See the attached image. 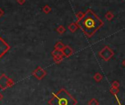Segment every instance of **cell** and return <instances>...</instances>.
Listing matches in <instances>:
<instances>
[{
	"label": "cell",
	"mask_w": 125,
	"mask_h": 105,
	"mask_svg": "<svg viewBox=\"0 0 125 105\" xmlns=\"http://www.w3.org/2000/svg\"><path fill=\"white\" fill-rule=\"evenodd\" d=\"M77 25L82 29L88 38H91L94 33L103 26V21L100 20L91 10H88L84 17L77 21Z\"/></svg>",
	"instance_id": "6da1fadb"
},
{
	"label": "cell",
	"mask_w": 125,
	"mask_h": 105,
	"mask_svg": "<svg viewBox=\"0 0 125 105\" xmlns=\"http://www.w3.org/2000/svg\"><path fill=\"white\" fill-rule=\"evenodd\" d=\"M48 104L49 105H77V100L65 89L61 88L57 93H53V96Z\"/></svg>",
	"instance_id": "7a4b0ae2"
},
{
	"label": "cell",
	"mask_w": 125,
	"mask_h": 105,
	"mask_svg": "<svg viewBox=\"0 0 125 105\" xmlns=\"http://www.w3.org/2000/svg\"><path fill=\"white\" fill-rule=\"evenodd\" d=\"M99 54L105 61H109L113 57V56L114 55V52H113L112 49H110L109 46H105V47L99 52Z\"/></svg>",
	"instance_id": "3957f363"
},
{
	"label": "cell",
	"mask_w": 125,
	"mask_h": 105,
	"mask_svg": "<svg viewBox=\"0 0 125 105\" xmlns=\"http://www.w3.org/2000/svg\"><path fill=\"white\" fill-rule=\"evenodd\" d=\"M13 85V80L8 78L5 74H2V76H0V88L2 90H5Z\"/></svg>",
	"instance_id": "277c9868"
},
{
	"label": "cell",
	"mask_w": 125,
	"mask_h": 105,
	"mask_svg": "<svg viewBox=\"0 0 125 105\" xmlns=\"http://www.w3.org/2000/svg\"><path fill=\"white\" fill-rule=\"evenodd\" d=\"M10 50V46L0 37V57H2Z\"/></svg>",
	"instance_id": "5b68a950"
},
{
	"label": "cell",
	"mask_w": 125,
	"mask_h": 105,
	"mask_svg": "<svg viewBox=\"0 0 125 105\" xmlns=\"http://www.w3.org/2000/svg\"><path fill=\"white\" fill-rule=\"evenodd\" d=\"M32 75L35 76L37 79L38 80H41L43 78H44V76L47 75V72L45 70H43L41 67L38 66L35 71L32 72Z\"/></svg>",
	"instance_id": "8992f818"
},
{
	"label": "cell",
	"mask_w": 125,
	"mask_h": 105,
	"mask_svg": "<svg viewBox=\"0 0 125 105\" xmlns=\"http://www.w3.org/2000/svg\"><path fill=\"white\" fill-rule=\"evenodd\" d=\"M62 52H63V56L65 57H69L73 54V50L69 46H65V47L63 48Z\"/></svg>",
	"instance_id": "52a82bcc"
},
{
	"label": "cell",
	"mask_w": 125,
	"mask_h": 105,
	"mask_svg": "<svg viewBox=\"0 0 125 105\" xmlns=\"http://www.w3.org/2000/svg\"><path fill=\"white\" fill-rule=\"evenodd\" d=\"M52 55L53 56L54 58H63V52L58 49H54L52 52Z\"/></svg>",
	"instance_id": "ba28073f"
},
{
	"label": "cell",
	"mask_w": 125,
	"mask_h": 105,
	"mask_svg": "<svg viewBox=\"0 0 125 105\" xmlns=\"http://www.w3.org/2000/svg\"><path fill=\"white\" fill-rule=\"evenodd\" d=\"M64 47H65V46H64V44L61 41L58 42L54 46V49H58V50H60V51H62Z\"/></svg>",
	"instance_id": "9c48e42d"
},
{
	"label": "cell",
	"mask_w": 125,
	"mask_h": 105,
	"mask_svg": "<svg viewBox=\"0 0 125 105\" xmlns=\"http://www.w3.org/2000/svg\"><path fill=\"white\" fill-rule=\"evenodd\" d=\"M78 28V25L77 24H75V23H72V24H71L69 26V29L71 32H74Z\"/></svg>",
	"instance_id": "30bf717a"
},
{
	"label": "cell",
	"mask_w": 125,
	"mask_h": 105,
	"mask_svg": "<svg viewBox=\"0 0 125 105\" xmlns=\"http://www.w3.org/2000/svg\"><path fill=\"white\" fill-rule=\"evenodd\" d=\"M103 76L100 73H96L95 75L94 76V79L96 82H99L102 79Z\"/></svg>",
	"instance_id": "8fae6325"
},
{
	"label": "cell",
	"mask_w": 125,
	"mask_h": 105,
	"mask_svg": "<svg viewBox=\"0 0 125 105\" xmlns=\"http://www.w3.org/2000/svg\"><path fill=\"white\" fill-rule=\"evenodd\" d=\"M110 92L112 95L113 96H117V94L119 93V88H111L110 90Z\"/></svg>",
	"instance_id": "7c38bea8"
},
{
	"label": "cell",
	"mask_w": 125,
	"mask_h": 105,
	"mask_svg": "<svg viewBox=\"0 0 125 105\" xmlns=\"http://www.w3.org/2000/svg\"><path fill=\"white\" fill-rule=\"evenodd\" d=\"M88 105H99V103L97 99H90L88 103Z\"/></svg>",
	"instance_id": "4fadbf2b"
},
{
	"label": "cell",
	"mask_w": 125,
	"mask_h": 105,
	"mask_svg": "<svg viewBox=\"0 0 125 105\" xmlns=\"http://www.w3.org/2000/svg\"><path fill=\"white\" fill-rule=\"evenodd\" d=\"M43 12L45 13H50L51 12V10H52V8L49 6V5H45L44 7H43Z\"/></svg>",
	"instance_id": "5bb4252c"
},
{
	"label": "cell",
	"mask_w": 125,
	"mask_h": 105,
	"mask_svg": "<svg viewBox=\"0 0 125 105\" xmlns=\"http://www.w3.org/2000/svg\"><path fill=\"white\" fill-rule=\"evenodd\" d=\"M114 17V16H113V14L110 12V11H109V12H107L105 15V18L108 20V21H111L113 19V18Z\"/></svg>",
	"instance_id": "9a60e30c"
},
{
	"label": "cell",
	"mask_w": 125,
	"mask_h": 105,
	"mask_svg": "<svg viewBox=\"0 0 125 105\" xmlns=\"http://www.w3.org/2000/svg\"><path fill=\"white\" fill-rule=\"evenodd\" d=\"M119 82L115 80L113 81L112 84H111V88H119Z\"/></svg>",
	"instance_id": "2e32d148"
},
{
	"label": "cell",
	"mask_w": 125,
	"mask_h": 105,
	"mask_svg": "<svg viewBox=\"0 0 125 105\" xmlns=\"http://www.w3.org/2000/svg\"><path fill=\"white\" fill-rule=\"evenodd\" d=\"M57 31H58L60 34H63L65 32V29L63 26H60L58 29H57Z\"/></svg>",
	"instance_id": "e0dca14e"
},
{
	"label": "cell",
	"mask_w": 125,
	"mask_h": 105,
	"mask_svg": "<svg viewBox=\"0 0 125 105\" xmlns=\"http://www.w3.org/2000/svg\"><path fill=\"white\" fill-rule=\"evenodd\" d=\"M84 16H85V14H84L83 13H82V12H79V13L76 15V16H77V18L78 20L82 19V18L84 17Z\"/></svg>",
	"instance_id": "ac0fdd59"
},
{
	"label": "cell",
	"mask_w": 125,
	"mask_h": 105,
	"mask_svg": "<svg viewBox=\"0 0 125 105\" xmlns=\"http://www.w3.org/2000/svg\"><path fill=\"white\" fill-rule=\"evenodd\" d=\"M63 60V58H54V59H53L54 62L56 63H58V64L60 63V62H62Z\"/></svg>",
	"instance_id": "d6986e66"
},
{
	"label": "cell",
	"mask_w": 125,
	"mask_h": 105,
	"mask_svg": "<svg viewBox=\"0 0 125 105\" xmlns=\"http://www.w3.org/2000/svg\"><path fill=\"white\" fill-rule=\"evenodd\" d=\"M17 1H18V4H20V5H23L25 2V0H17Z\"/></svg>",
	"instance_id": "ffe728a7"
},
{
	"label": "cell",
	"mask_w": 125,
	"mask_h": 105,
	"mask_svg": "<svg viewBox=\"0 0 125 105\" xmlns=\"http://www.w3.org/2000/svg\"><path fill=\"white\" fill-rule=\"evenodd\" d=\"M4 15V12H3V10H1V8H0V17Z\"/></svg>",
	"instance_id": "44dd1931"
},
{
	"label": "cell",
	"mask_w": 125,
	"mask_h": 105,
	"mask_svg": "<svg viewBox=\"0 0 125 105\" xmlns=\"http://www.w3.org/2000/svg\"><path fill=\"white\" fill-rule=\"evenodd\" d=\"M2 99H3V96L2 95V93H0V101H1V100H2Z\"/></svg>",
	"instance_id": "7402d4cb"
},
{
	"label": "cell",
	"mask_w": 125,
	"mask_h": 105,
	"mask_svg": "<svg viewBox=\"0 0 125 105\" xmlns=\"http://www.w3.org/2000/svg\"><path fill=\"white\" fill-rule=\"evenodd\" d=\"M122 64H123V65H124V66L125 67V60H124V61L122 62Z\"/></svg>",
	"instance_id": "603a6c76"
},
{
	"label": "cell",
	"mask_w": 125,
	"mask_h": 105,
	"mask_svg": "<svg viewBox=\"0 0 125 105\" xmlns=\"http://www.w3.org/2000/svg\"><path fill=\"white\" fill-rule=\"evenodd\" d=\"M121 105H122V104H121Z\"/></svg>",
	"instance_id": "cb8c5ba5"
}]
</instances>
